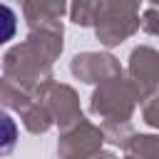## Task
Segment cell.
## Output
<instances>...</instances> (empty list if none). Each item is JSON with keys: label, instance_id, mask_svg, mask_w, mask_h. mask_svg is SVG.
Here are the masks:
<instances>
[{"label": "cell", "instance_id": "1", "mask_svg": "<svg viewBox=\"0 0 159 159\" xmlns=\"http://www.w3.org/2000/svg\"><path fill=\"white\" fill-rule=\"evenodd\" d=\"M17 142V124L7 112H0V154H10Z\"/></svg>", "mask_w": 159, "mask_h": 159}, {"label": "cell", "instance_id": "2", "mask_svg": "<svg viewBox=\"0 0 159 159\" xmlns=\"http://www.w3.org/2000/svg\"><path fill=\"white\" fill-rule=\"evenodd\" d=\"M15 30H17V17H15V10L0 2V45L10 42V40L15 37Z\"/></svg>", "mask_w": 159, "mask_h": 159}]
</instances>
